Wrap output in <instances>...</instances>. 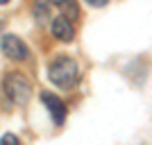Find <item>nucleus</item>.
Listing matches in <instances>:
<instances>
[{
  "mask_svg": "<svg viewBox=\"0 0 152 145\" xmlns=\"http://www.w3.org/2000/svg\"><path fill=\"white\" fill-rule=\"evenodd\" d=\"M48 79L57 88H73L80 82V66L70 57H57L48 66Z\"/></svg>",
  "mask_w": 152,
  "mask_h": 145,
  "instance_id": "obj_1",
  "label": "nucleus"
},
{
  "mask_svg": "<svg viewBox=\"0 0 152 145\" xmlns=\"http://www.w3.org/2000/svg\"><path fill=\"white\" fill-rule=\"evenodd\" d=\"M2 91L5 95L9 98L12 104H27L32 98V84L25 75H20V73H7L5 79H2Z\"/></svg>",
  "mask_w": 152,
  "mask_h": 145,
  "instance_id": "obj_2",
  "label": "nucleus"
},
{
  "mask_svg": "<svg viewBox=\"0 0 152 145\" xmlns=\"http://www.w3.org/2000/svg\"><path fill=\"white\" fill-rule=\"evenodd\" d=\"M0 52L7 59H12V61H25L30 57V48L16 34H5V36L0 39Z\"/></svg>",
  "mask_w": 152,
  "mask_h": 145,
  "instance_id": "obj_3",
  "label": "nucleus"
},
{
  "mask_svg": "<svg viewBox=\"0 0 152 145\" xmlns=\"http://www.w3.org/2000/svg\"><path fill=\"white\" fill-rule=\"evenodd\" d=\"M41 102L48 107V111H50L52 120H55V125H64L66 114H68V109H66L64 100H59L57 95H52V93H41Z\"/></svg>",
  "mask_w": 152,
  "mask_h": 145,
  "instance_id": "obj_4",
  "label": "nucleus"
},
{
  "mask_svg": "<svg viewBox=\"0 0 152 145\" xmlns=\"http://www.w3.org/2000/svg\"><path fill=\"white\" fill-rule=\"evenodd\" d=\"M52 36L61 43H70L75 39V27H73L68 16H57L52 20Z\"/></svg>",
  "mask_w": 152,
  "mask_h": 145,
  "instance_id": "obj_5",
  "label": "nucleus"
},
{
  "mask_svg": "<svg viewBox=\"0 0 152 145\" xmlns=\"http://www.w3.org/2000/svg\"><path fill=\"white\" fill-rule=\"evenodd\" d=\"M50 0H37L34 2V7H32V14H34V20H37V25H45L48 20H50Z\"/></svg>",
  "mask_w": 152,
  "mask_h": 145,
  "instance_id": "obj_6",
  "label": "nucleus"
},
{
  "mask_svg": "<svg viewBox=\"0 0 152 145\" xmlns=\"http://www.w3.org/2000/svg\"><path fill=\"white\" fill-rule=\"evenodd\" d=\"M64 16H68L70 20H77V18H80V7H77L75 0H70L68 5L64 7Z\"/></svg>",
  "mask_w": 152,
  "mask_h": 145,
  "instance_id": "obj_7",
  "label": "nucleus"
},
{
  "mask_svg": "<svg viewBox=\"0 0 152 145\" xmlns=\"http://www.w3.org/2000/svg\"><path fill=\"white\" fill-rule=\"evenodd\" d=\"M0 143L2 145H16L18 143V136H16V134H5V136L0 138Z\"/></svg>",
  "mask_w": 152,
  "mask_h": 145,
  "instance_id": "obj_8",
  "label": "nucleus"
},
{
  "mask_svg": "<svg viewBox=\"0 0 152 145\" xmlns=\"http://www.w3.org/2000/svg\"><path fill=\"white\" fill-rule=\"evenodd\" d=\"M89 7H95V9H100V7H107L109 5V0H84Z\"/></svg>",
  "mask_w": 152,
  "mask_h": 145,
  "instance_id": "obj_9",
  "label": "nucleus"
},
{
  "mask_svg": "<svg viewBox=\"0 0 152 145\" xmlns=\"http://www.w3.org/2000/svg\"><path fill=\"white\" fill-rule=\"evenodd\" d=\"M50 2H52V5H57V7H61V9H64V7L68 5L70 0H50Z\"/></svg>",
  "mask_w": 152,
  "mask_h": 145,
  "instance_id": "obj_10",
  "label": "nucleus"
},
{
  "mask_svg": "<svg viewBox=\"0 0 152 145\" xmlns=\"http://www.w3.org/2000/svg\"><path fill=\"white\" fill-rule=\"evenodd\" d=\"M0 5H9V0H0Z\"/></svg>",
  "mask_w": 152,
  "mask_h": 145,
  "instance_id": "obj_11",
  "label": "nucleus"
}]
</instances>
